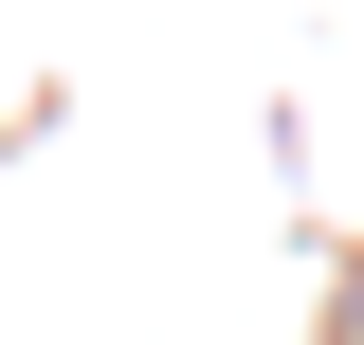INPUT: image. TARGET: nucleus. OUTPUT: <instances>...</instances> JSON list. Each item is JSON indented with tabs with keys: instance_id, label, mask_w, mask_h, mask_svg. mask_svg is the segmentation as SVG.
Masks as SVG:
<instances>
[]
</instances>
